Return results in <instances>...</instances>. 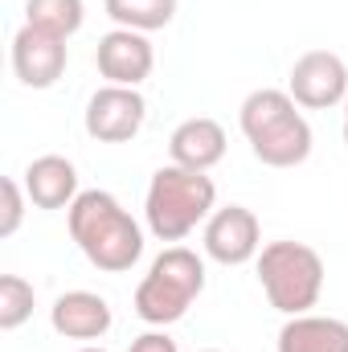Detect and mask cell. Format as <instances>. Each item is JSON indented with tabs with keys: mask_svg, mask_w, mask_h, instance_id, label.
Instances as JSON below:
<instances>
[{
	"mask_svg": "<svg viewBox=\"0 0 348 352\" xmlns=\"http://www.w3.org/2000/svg\"><path fill=\"white\" fill-rule=\"evenodd\" d=\"M66 226L83 258L107 274H123L144 258V230L107 188H83L66 209Z\"/></svg>",
	"mask_w": 348,
	"mask_h": 352,
	"instance_id": "1",
	"label": "cell"
},
{
	"mask_svg": "<svg viewBox=\"0 0 348 352\" xmlns=\"http://www.w3.org/2000/svg\"><path fill=\"white\" fill-rule=\"evenodd\" d=\"M238 127L266 168H299L312 156V123L287 90H250L238 107Z\"/></svg>",
	"mask_w": 348,
	"mask_h": 352,
	"instance_id": "2",
	"label": "cell"
},
{
	"mask_svg": "<svg viewBox=\"0 0 348 352\" xmlns=\"http://www.w3.org/2000/svg\"><path fill=\"white\" fill-rule=\"evenodd\" d=\"M213 209H217V184L205 173L164 164L148 180L144 221H148L152 238H160V242H184L197 226L209 221Z\"/></svg>",
	"mask_w": 348,
	"mask_h": 352,
	"instance_id": "3",
	"label": "cell"
},
{
	"mask_svg": "<svg viewBox=\"0 0 348 352\" xmlns=\"http://www.w3.org/2000/svg\"><path fill=\"white\" fill-rule=\"evenodd\" d=\"M205 291V258L188 246L160 250L135 287V316L152 328H168L188 316Z\"/></svg>",
	"mask_w": 348,
	"mask_h": 352,
	"instance_id": "4",
	"label": "cell"
},
{
	"mask_svg": "<svg viewBox=\"0 0 348 352\" xmlns=\"http://www.w3.org/2000/svg\"><path fill=\"white\" fill-rule=\"evenodd\" d=\"M259 283H262V295L274 311L283 316H307L320 295H324V258L320 250H312L307 242H266L259 250Z\"/></svg>",
	"mask_w": 348,
	"mask_h": 352,
	"instance_id": "5",
	"label": "cell"
},
{
	"mask_svg": "<svg viewBox=\"0 0 348 352\" xmlns=\"http://www.w3.org/2000/svg\"><path fill=\"white\" fill-rule=\"evenodd\" d=\"M287 94L303 111H328L348 98V66L332 50H307L295 58L287 74Z\"/></svg>",
	"mask_w": 348,
	"mask_h": 352,
	"instance_id": "6",
	"label": "cell"
},
{
	"mask_svg": "<svg viewBox=\"0 0 348 352\" xmlns=\"http://www.w3.org/2000/svg\"><path fill=\"white\" fill-rule=\"evenodd\" d=\"M144 119H148V102H144L140 87H111V82L90 94L87 115H83L87 135L98 140V144H127V140H135Z\"/></svg>",
	"mask_w": 348,
	"mask_h": 352,
	"instance_id": "7",
	"label": "cell"
},
{
	"mask_svg": "<svg viewBox=\"0 0 348 352\" xmlns=\"http://www.w3.org/2000/svg\"><path fill=\"white\" fill-rule=\"evenodd\" d=\"M201 246L213 263L221 266H246L259 258L262 250V226L254 217V209L246 205H221L209 213L205 221V234H201Z\"/></svg>",
	"mask_w": 348,
	"mask_h": 352,
	"instance_id": "8",
	"label": "cell"
},
{
	"mask_svg": "<svg viewBox=\"0 0 348 352\" xmlns=\"http://www.w3.org/2000/svg\"><path fill=\"white\" fill-rule=\"evenodd\" d=\"M94 66H98V74L111 87H140L156 70V50H152L148 33H135V29H119L115 25L111 33L98 37Z\"/></svg>",
	"mask_w": 348,
	"mask_h": 352,
	"instance_id": "9",
	"label": "cell"
},
{
	"mask_svg": "<svg viewBox=\"0 0 348 352\" xmlns=\"http://www.w3.org/2000/svg\"><path fill=\"white\" fill-rule=\"evenodd\" d=\"M70 50L62 37H50L33 25H21L12 37V74L21 78V87L29 90H50L66 74Z\"/></svg>",
	"mask_w": 348,
	"mask_h": 352,
	"instance_id": "10",
	"label": "cell"
},
{
	"mask_svg": "<svg viewBox=\"0 0 348 352\" xmlns=\"http://www.w3.org/2000/svg\"><path fill=\"white\" fill-rule=\"evenodd\" d=\"M50 324L66 340H102L111 332L115 316H111V303L102 295H94V291H66V295L54 299Z\"/></svg>",
	"mask_w": 348,
	"mask_h": 352,
	"instance_id": "11",
	"label": "cell"
},
{
	"mask_svg": "<svg viewBox=\"0 0 348 352\" xmlns=\"http://www.w3.org/2000/svg\"><path fill=\"white\" fill-rule=\"evenodd\" d=\"M226 144L230 140H226V127L217 119L193 115V119H184L173 135H168V156H173V164H180V168L209 173L213 164L226 160Z\"/></svg>",
	"mask_w": 348,
	"mask_h": 352,
	"instance_id": "12",
	"label": "cell"
},
{
	"mask_svg": "<svg viewBox=\"0 0 348 352\" xmlns=\"http://www.w3.org/2000/svg\"><path fill=\"white\" fill-rule=\"evenodd\" d=\"M21 184L29 192V205H37V209H70L83 192L78 188V168L66 156H37L25 168Z\"/></svg>",
	"mask_w": 348,
	"mask_h": 352,
	"instance_id": "13",
	"label": "cell"
},
{
	"mask_svg": "<svg viewBox=\"0 0 348 352\" xmlns=\"http://www.w3.org/2000/svg\"><path fill=\"white\" fill-rule=\"evenodd\" d=\"M279 352H348V324L336 316H287L279 328Z\"/></svg>",
	"mask_w": 348,
	"mask_h": 352,
	"instance_id": "14",
	"label": "cell"
},
{
	"mask_svg": "<svg viewBox=\"0 0 348 352\" xmlns=\"http://www.w3.org/2000/svg\"><path fill=\"white\" fill-rule=\"evenodd\" d=\"M87 21V4L83 0H25V25L70 41Z\"/></svg>",
	"mask_w": 348,
	"mask_h": 352,
	"instance_id": "15",
	"label": "cell"
},
{
	"mask_svg": "<svg viewBox=\"0 0 348 352\" xmlns=\"http://www.w3.org/2000/svg\"><path fill=\"white\" fill-rule=\"evenodd\" d=\"M102 8L119 29H135V33H156L173 25L176 16V0H102Z\"/></svg>",
	"mask_w": 348,
	"mask_h": 352,
	"instance_id": "16",
	"label": "cell"
},
{
	"mask_svg": "<svg viewBox=\"0 0 348 352\" xmlns=\"http://www.w3.org/2000/svg\"><path fill=\"white\" fill-rule=\"evenodd\" d=\"M37 291L21 274H0V332H17L33 316Z\"/></svg>",
	"mask_w": 348,
	"mask_h": 352,
	"instance_id": "17",
	"label": "cell"
},
{
	"mask_svg": "<svg viewBox=\"0 0 348 352\" xmlns=\"http://www.w3.org/2000/svg\"><path fill=\"white\" fill-rule=\"evenodd\" d=\"M0 192H4L0 238H12V234L21 230V221H25V201H29V192H25V184H21L17 176H4V180H0Z\"/></svg>",
	"mask_w": 348,
	"mask_h": 352,
	"instance_id": "18",
	"label": "cell"
},
{
	"mask_svg": "<svg viewBox=\"0 0 348 352\" xmlns=\"http://www.w3.org/2000/svg\"><path fill=\"white\" fill-rule=\"evenodd\" d=\"M127 352H180V349H176V340L168 336V332H164V328H152V332L135 336Z\"/></svg>",
	"mask_w": 348,
	"mask_h": 352,
	"instance_id": "19",
	"label": "cell"
},
{
	"mask_svg": "<svg viewBox=\"0 0 348 352\" xmlns=\"http://www.w3.org/2000/svg\"><path fill=\"white\" fill-rule=\"evenodd\" d=\"M78 352H107V349H90V344H87V349H78Z\"/></svg>",
	"mask_w": 348,
	"mask_h": 352,
	"instance_id": "20",
	"label": "cell"
},
{
	"mask_svg": "<svg viewBox=\"0 0 348 352\" xmlns=\"http://www.w3.org/2000/svg\"><path fill=\"white\" fill-rule=\"evenodd\" d=\"M345 123H348V98H345Z\"/></svg>",
	"mask_w": 348,
	"mask_h": 352,
	"instance_id": "21",
	"label": "cell"
},
{
	"mask_svg": "<svg viewBox=\"0 0 348 352\" xmlns=\"http://www.w3.org/2000/svg\"><path fill=\"white\" fill-rule=\"evenodd\" d=\"M345 144H348V123H345Z\"/></svg>",
	"mask_w": 348,
	"mask_h": 352,
	"instance_id": "22",
	"label": "cell"
},
{
	"mask_svg": "<svg viewBox=\"0 0 348 352\" xmlns=\"http://www.w3.org/2000/svg\"><path fill=\"white\" fill-rule=\"evenodd\" d=\"M201 352H217V349H201Z\"/></svg>",
	"mask_w": 348,
	"mask_h": 352,
	"instance_id": "23",
	"label": "cell"
}]
</instances>
